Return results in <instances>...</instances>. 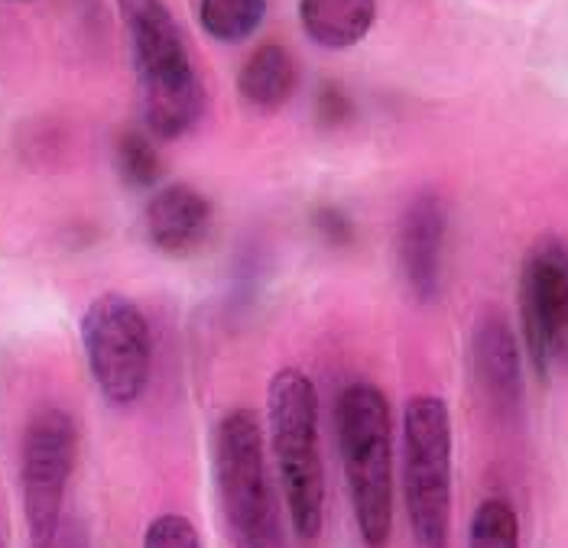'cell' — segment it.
<instances>
[{"label":"cell","mask_w":568,"mask_h":548,"mask_svg":"<svg viewBox=\"0 0 568 548\" xmlns=\"http://www.w3.org/2000/svg\"><path fill=\"white\" fill-rule=\"evenodd\" d=\"M338 458L345 470L354 526L367 548H384L394 532L396 445L387 393L371 379H351L335 403Z\"/></svg>","instance_id":"1"},{"label":"cell","mask_w":568,"mask_h":548,"mask_svg":"<svg viewBox=\"0 0 568 548\" xmlns=\"http://www.w3.org/2000/svg\"><path fill=\"white\" fill-rule=\"evenodd\" d=\"M128 27L143 121L156 140H179L199 124L205 88L166 0H118Z\"/></svg>","instance_id":"2"},{"label":"cell","mask_w":568,"mask_h":548,"mask_svg":"<svg viewBox=\"0 0 568 548\" xmlns=\"http://www.w3.org/2000/svg\"><path fill=\"white\" fill-rule=\"evenodd\" d=\"M270 451L290 526L300 539H318L325 526V464H322V403L315 379L300 367H283L266 386Z\"/></svg>","instance_id":"3"},{"label":"cell","mask_w":568,"mask_h":548,"mask_svg":"<svg viewBox=\"0 0 568 548\" xmlns=\"http://www.w3.org/2000/svg\"><path fill=\"white\" fill-rule=\"evenodd\" d=\"M452 409L416 393L399 425V487L416 548H448L452 536Z\"/></svg>","instance_id":"4"},{"label":"cell","mask_w":568,"mask_h":548,"mask_svg":"<svg viewBox=\"0 0 568 548\" xmlns=\"http://www.w3.org/2000/svg\"><path fill=\"white\" fill-rule=\"evenodd\" d=\"M79 337L101 399L114 409L136 406L153 377V328L143 308L124 293L94 295L82 312Z\"/></svg>","instance_id":"5"},{"label":"cell","mask_w":568,"mask_h":548,"mask_svg":"<svg viewBox=\"0 0 568 548\" xmlns=\"http://www.w3.org/2000/svg\"><path fill=\"white\" fill-rule=\"evenodd\" d=\"M212 477L231 546L251 548L280 522L261 419L251 409L237 406L221 416L212 445Z\"/></svg>","instance_id":"6"},{"label":"cell","mask_w":568,"mask_h":548,"mask_svg":"<svg viewBox=\"0 0 568 548\" xmlns=\"http://www.w3.org/2000/svg\"><path fill=\"white\" fill-rule=\"evenodd\" d=\"M79 458V425L62 406H43L20 442V500L33 548H49L62 529L69 480Z\"/></svg>","instance_id":"7"},{"label":"cell","mask_w":568,"mask_h":548,"mask_svg":"<svg viewBox=\"0 0 568 548\" xmlns=\"http://www.w3.org/2000/svg\"><path fill=\"white\" fill-rule=\"evenodd\" d=\"M520 337L539 379L568 367V244L536 241L520 266Z\"/></svg>","instance_id":"8"},{"label":"cell","mask_w":568,"mask_h":548,"mask_svg":"<svg viewBox=\"0 0 568 548\" xmlns=\"http://www.w3.org/2000/svg\"><path fill=\"white\" fill-rule=\"evenodd\" d=\"M448 241V205L436 192H419L399 214L396 266L416 302H436Z\"/></svg>","instance_id":"9"},{"label":"cell","mask_w":568,"mask_h":548,"mask_svg":"<svg viewBox=\"0 0 568 548\" xmlns=\"http://www.w3.org/2000/svg\"><path fill=\"white\" fill-rule=\"evenodd\" d=\"M471 377L481 399L504 419L524 406V347L500 312H487L471 332Z\"/></svg>","instance_id":"10"},{"label":"cell","mask_w":568,"mask_h":548,"mask_svg":"<svg viewBox=\"0 0 568 548\" xmlns=\"http://www.w3.org/2000/svg\"><path fill=\"white\" fill-rule=\"evenodd\" d=\"M143 221L150 244L163 256H189L205 244L212 231V202L199 189L175 182L153 192Z\"/></svg>","instance_id":"11"},{"label":"cell","mask_w":568,"mask_h":548,"mask_svg":"<svg viewBox=\"0 0 568 548\" xmlns=\"http://www.w3.org/2000/svg\"><path fill=\"white\" fill-rule=\"evenodd\" d=\"M377 0H300V23L322 49H351L371 33Z\"/></svg>","instance_id":"12"},{"label":"cell","mask_w":568,"mask_h":548,"mask_svg":"<svg viewBox=\"0 0 568 548\" xmlns=\"http://www.w3.org/2000/svg\"><path fill=\"white\" fill-rule=\"evenodd\" d=\"M296 91V62L286 45L263 42L237 75V94L263 114L280 111Z\"/></svg>","instance_id":"13"},{"label":"cell","mask_w":568,"mask_h":548,"mask_svg":"<svg viewBox=\"0 0 568 548\" xmlns=\"http://www.w3.org/2000/svg\"><path fill=\"white\" fill-rule=\"evenodd\" d=\"M266 0H199V23L219 42H244L261 30Z\"/></svg>","instance_id":"14"},{"label":"cell","mask_w":568,"mask_h":548,"mask_svg":"<svg viewBox=\"0 0 568 548\" xmlns=\"http://www.w3.org/2000/svg\"><path fill=\"white\" fill-rule=\"evenodd\" d=\"M114 163L118 175L128 189L146 192L163 179V160L153 146V140L143 130H124L114 146Z\"/></svg>","instance_id":"15"},{"label":"cell","mask_w":568,"mask_h":548,"mask_svg":"<svg viewBox=\"0 0 568 548\" xmlns=\"http://www.w3.org/2000/svg\"><path fill=\"white\" fill-rule=\"evenodd\" d=\"M465 548H520V519L517 509L500 500L487 497L478 504L471 526H468V546Z\"/></svg>","instance_id":"16"},{"label":"cell","mask_w":568,"mask_h":548,"mask_svg":"<svg viewBox=\"0 0 568 548\" xmlns=\"http://www.w3.org/2000/svg\"><path fill=\"white\" fill-rule=\"evenodd\" d=\"M140 548H205L202 546V536L195 529V522L182 513H163L156 516L146 532H143V542Z\"/></svg>","instance_id":"17"},{"label":"cell","mask_w":568,"mask_h":548,"mask_svg":"<svg viewBox=\"0 0 568 548\" xmlns=\"http://www.w3.org/2000/svg\"><path fill=\"white\" fill-rule=\"evenodd\" d=\"M312 227L328 247H338V251L351 247V241H354V224L338 205H318L312 211Z\"/></svg>","instance_id":"18"},{"label":"cell","mask_w":568,"mask_h":548,"mask_svg":"<svg viewBox=\"0 0 568 548\" xmlns=\"http://www.w3.org/2000/svg\"><path fill=\"white\" fill-rule=\"evenodd\" d=\"M354 114L348 91L342 84H322L318 98H315V118L322 126H342L348 124Z\"/></svg>","instance_id":"19"},{"label":"cell","mask_w":568,"mask_h":548,"mask_svg":"<svg viewBox=\"0 0 568 548\" xmlns=\"http://www.w3.org/2000/svg\"><path fill=\"white\" fill-rule=\"evenodd\" d=\"M49 548H88V539L79 526H69V529H59L55 542Z\"/></svg>","instance_id":"20"},{"label":"cell","mask_w":568,"mask_h":548,"mask_svg":"<svg viewBox=\"0 0 568 548\" xmlns=\"http://www.w3.org/2000/svg\"><path fill=\"white\" fill-rule=\"evenodd\" d=\"M251 548H290L286 536H283V522H273V526L266 529V536H261Z\"/></svg>","instance_id":"21"},{"label":"cell","mask_w":568,"mask_h":548,"mask_svg":"<svg viewBox=\"0 0 568 548\" xmlns=\"http://www.w3.org/2000/svg\"><path fill=\"white\" fill-rule=\"evenodd\" d=\"M10 3H30V0H10Z\"/></svg>","instance_id":"22"},{"label":"cell","mask_w":568,"mask_h":548,"mask_svg":"<svg viewBox=\"0 0 568 548\" xmlns=\"http://www.w3.org/2000/svg\"><path fill=\"white\" fill-rule=\"evenodd\" d=\"M0 548H3V546H0Z\"/></svg>","instance_id":"23"}]
</instances>
